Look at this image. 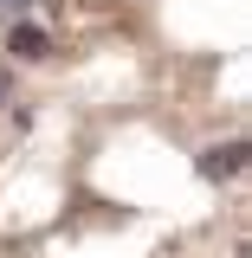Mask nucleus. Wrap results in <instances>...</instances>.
<instances>
[{
  "label": "nucleus",
  "instance_id": "7ed1b4c3",
  "mask_svg": "<svg viewBox=\"0 0 252 258\" xmlns=\"http://www.w3.org/2000/svg\"><path fill=\"white\" fill-rule=\"evenodd\" d=\"M26 7H32V0H0V13H7V20H20Z\"/></svg>",
  "mask_w": 252,
  "mask_h": 258
},
{
  "label": "nucleus",
  "instance_id": "f257e3e1",
  "mask_svg": "<svg viewBox=\"0 0 252 258\" xmlns=\"http://www.w3.org/2000/svg\"><path fill=\"white\" fill-rule=\"evenodd\" d=\"M239 168H246V142H226V149H207L200 155V174L207 181H233Z\"/></svg>",
  "mask_w": 252,
  "mask_h": 258
},
{
  "label": "nucleus",
  "instance_id": "20e7f679",
  "mask_svg": "<svg viewBox=\"0 0 252 258\" xmlns=\"http://www.w3.org/2000/svg\"><path fill=\"white\" fill-rule=\"evenodd\" d=\"M7 91H13V78H7V71H0V103H7Z\"/></svg>",
  "mask_w": 252,
  "mask_h": 258
},
{
  "label": "nucleus",
  "instance_id": "f03ea898",
  "mask_svg": "<svg viewBox=\"0 0 252 258\" xmlns=\"http://www.w3.org/2000/svg\"><path fill=\"white\" fill-rule=\"evenodd\" d=\"M7 52H20V58H45L52 52V39L39 26H26V20H13V32H7Z\"/></svg>",
  "mask_w": 252,
  "mask_h": 258
}]
</instances>
